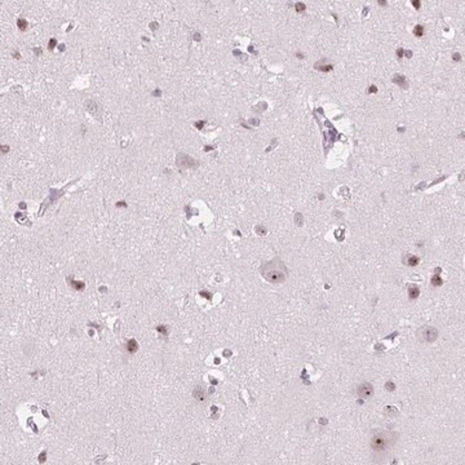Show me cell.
Masks as SVG:
<instances>
[{"instance_id": "obj_2", "label": "cell", "mask_w": 465, "mask_h": 465, "mask_svg": "<svg viewBox=\"0 0 465 465\" xmlns=\"http://www.w3.org/2000/svg\"><path fill=\"white\" fill-rule=\"evenodd\" d=\"M397 434L392 432H380L371 439V448L374 452H387L393 444L396 443Z\"/></svg>"}, {"instance_id": "obj_4", "label": "cell", "mask_w": 465, "mask_h": 465, "mask_svg": "<svg viewBox=\"0 0 465 465\" xmlns=\"http://www.w3.org/2000/svg\"><path fill=\"white\" fill-rule=\"evenodd\" d=\"M421 34H423V28H421V26H417V28L415 29V35L421 37Z\"/></svg>"}, {"instance_id": "obj_3", "label": "cell", "mask_w": 465, "mask_h": 465, "mask_svg": "<svg viewBox=\"0 0 465 465\" xmlns=\"http://www.w3.org/2000/svg\"><path fill=\"white\" fill-rule=\"evenodd\" d=\"M357 393H358V396L363 399H370L372 396H374V387H372L370 383H363L361 384L358 389H357Z\"/></svg>"}, {"instance_id": "obj_1", "label": "cell", "mask_w": 465, "mask_h": 465, "mask_svg": "<svg viewBox=\"0 0 465 465\" xmlns=\"http://www.w3.org/2000/svg\"><path fill=\"white\" fill-rule=\"evenodd\" d=\"M261 274L270 283H282L287 278V268L278 257L261 265Z\"/></svg>"}]
</instances>
